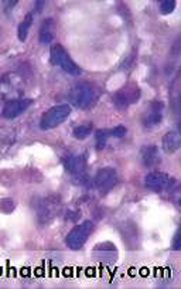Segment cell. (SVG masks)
<instances>
[{"instance_id": "7", "label": "cell", "mask_w": 181, "mask_h": 289, "mask_svg": "<svg viewBox=\"0 0 181 289\" xmlns=\"http://www.w3.org/2000/svg\"><path fill=\"white\" fill-rule=\"evenodd\" d=\"M23 94V89H22V80L16 74H9L6 77L2 80L0 83V95L3 98H10L12 100H18L16 97H20Z\"/></svg>"}, {"instance_id": "6", "label": "cell", "mask_w": 181, "mask_h": 289, "mask_svg": "<svg viewBox=\"0 0 181 289\" xmlns=\"http://www.w3.org/2000/svg\"><path fill=\"white\" fill-rule=\"evenodd\" d=\"M145 184L147 189L154 190V191H164V190L173 189L175 179L163 171H152L145 177Z\"/></svg>"}, {"instance_id": "22", "label": "cell", "mask_w": 181, "mask_h": 289, "mask_svg": "<svg viewBox=\"0 0 181 289\" xmlns=\"http://www.w3.org/2000/svg\"><path fill=\"white\" fill-rule=\"evenodd\" d=\"M41 6H44V2H37V3H35L37 12H41Z\"/></svg>"}, {"instance_id": "5", "label": "cell", "mask_w": 181, "mask_h": 289, "mask_svg": "<svg viewBox=\"0 0 181 289\" xmlns=\"http://www.w3.org/2000/svg\"><path fill=\"white\" fill-rule=\"evenodd\" d=\"M140 98V88L136 84H126L123 88L117 91L116 94L113 95V104L117 109H126L132 104H136Z\"/></svg>"}, {"instance_id": "20", "label": "cell", "mask_w": 181, "mask_h": 289, "mask_svg": "<svg viewBox=\"0 0 181 289\" xmlns=\"http://www.w3.org/2000/svg\"><path fill=\"white\" fill-rule=\"evenodd\" d=\"M111 133L112 138H123L126 135V128L125 126H116V128L111 129Z\"/></svg>"}, {"instance_id": "10", "label": "cell", "mask_w": 181, "mask_h": 289, "mask_svg": "<svg viewBox=\"0 0 181 289\" xmlns=\"http://www.w3.org/2000/svg\"><path fill=\"white\" fill-rule=\"evenodd\" d=\"M87 167V158L82 155H72L65 160V169L70 171L72 176H82Z\"/></svg>"}, {"instance_id": "19", "label": "cell", "mask_w": 181, "mask_h": 289, "mask_svg": "<svg viewBox=\"0 0 181 289\" xmlns=\"http://www.w3.org/2000/svg\"><path fill=\"white\" fill-rule=\"evenodd\" d=\"M158 9H160L162 14H170V13L174 12L175 2L174 0H163V2H160Z\"/></svg>"}, {"instance_id": "15", "label": "cell", "mask_w": 181, "mask_h": 289, "mask_svg": "<svg viewBox=\"0 0 181 289\" xmlns=\"http://www.w3.org/2000/svg\"><path fill=\"white\" fill-rule=\"evenodd\" d=\"M31 24H33V14L29 13V14H26V17H24L23 22L20 23V26H18V30H17L18 40H20L22 43L26 42V38H27V35H29Z\"/></svg>"}, {"instance_id": "3", "label": "cell", "mask_w": 181, "mask_h": 289, "mask_svg": "<svg viewBox=\"0 0 181 289\" xmlns=\"http://www.w3.org/2000/svg\"><path fill=\"white\" fill-rule=\"evenodd\" d=\"M71 106L68 104H61V105L53 106L51 109H48L40 119V128L43 130L53 129L55 126H58L64 122L65 119L70 117Z\"/></svg>"}, {"instance_id": "12", "label": "cell", "mask_w": 181, "mask_h": 289, "mask_svg": "<svg viewBox=\"0 0 181 289\" xmlns=\"http://www.w3.org/2000/svg\"><path fill=\"white\" fill-rule=\"evenodd\" d=\"M140 159L142 163L146 167H152V166L157 165L160 162V152H158L157 146H154V145L143 146L140 150Z\"/></svg>"}, {"instance_id": "13", "label": "cell", "mask_w": 181, "mask_h": 289, "mask_svg": "<svg viewBox=\"0 0 181 289\" xmlns=\"http://www.w3.org/2000/svg\"><path fill=\"white\" fill-rule=\"evenodd\" d=\"M162 146L166 153H174L181 148V136L178 132H169L163 136Z\"/></svg>"}, {"instance_id": "2", "label": "cell", "mask_w": 181, "mask_h": 289, "mask_svg": "<svg viewBox=\"0 0 181 289\" xmlns=\"http://www.w3.org/2000/svg\"><path fill=\"white\" fill-rule=\"evenodd\" d=\"M92 231H94V223L89 221V220L84 221L82 224L75 225V227L68 233L67 240H65L68 248L72 249V251L81 249V248L84 247V244H85L88 238H89V236L92 234Z\"/></svg>"}, {"instance_id": "18", "label": "cell", "mask_w": 181, "mask_h": 289, "mask_svg": "<svg viewBox=\"0 0 181 289\" xmlns=\"http://www.w3.org/2000/svg\"><path fill=\"white\" fill-rule=\"evenodd\" d=\"M112 133L111 129H100L96 132V145L98 148H104L106 145L108 139H111Z\"/></svg>"}, {"instance_id": "11", "label": "cell", "mask_w": 181, "mask_h": 289, "mask_svg": "<svg viewBox=\"0 0 181 289\" xmlns=\"http://www.w3.org/2000/svg\"><path fill=\"white\" fill-rule=\"evenodd\" d=\"M162 121H163V104L153 102L152 109L143 117V125L146 128H153L162 124Z\"/></svg>"}, {"instance_id": "21", "label": "cell", "mask_w": 181, "mask_h": 289, "mask_svg": "<svg viewBox=\"0 0 181 289\" xmlns=\"http://www.w3.org/2000/svg\"><path fill=\"white\" fill-rule=\"evenodd\" d=\"M173 249L174 251H180L181 244H180V233H177L174 237V241H173Z\"/></svg>"}, {"instance_id": "8", "label": "cell", "mask_w": 181, "mask_h": 289, "mask_svg": "<svg viewBox=\"0 0 181 289\" xmlns=\"http://www.w3.org/2000/svg\"><path fill=\"white\" fill-rule=\"evenodd\" d=\"M33 104V100L30 98H18V100H9L3 106L2 117L5 119H14L24 113L29 106Z\"/></svg>"}, {"instance_id": "17", "label": "cell", "mask_w": 181, "mask_h": 289, "mask_svg": "<svg viewBox=\"0 0 181 289\" xmlns=\"http://www.w3.org/2000/svg\"><path fill=\"white\" fill-rule=\"evenodd\" d=\"M91 132H92V125L87 124L76 126L72 133H74V138H76V139H85V138L91 135Z\"/></svg>"}, {"instance_id": "14", "label": "cell", "mask_w": 181, "mask_h": 289, "mask_svg": "<svg viewBox=\"0 0 181 289\" xmlns=\"http://www.w3.org/2000/svg\"><path fill=\"white\" fill-rule=\"evenodd\" d=\"M38 38H40L41 44H50V43L54 42L53 18H47L44 23L41 24Z\"/></svg>"}, {"instance_id": "1", "label": "cell", "mask_w": 181, "mask_h": 289, "mask_svg": "<svg viewBox=\"0 0 181 289\" xmlns=\"http://www.w3.org/2000/svg\"><path fill=\"white\" fill-rule=\"evenodd\" d=\"M99 89L91 83L76 84L70 92V102L79 109H89L98 102Z\"/></svg>"}, {"instance_id": "9", "label": "cell", "mask_w": 181, "mask_h": 289, "mask_svg": "<svg viewBox=\"0 0 181 289\" xmlns=\"http://www.w3.org/2000/svg\"><path fill=\"white\" fill-rule=\"evenodd\" d=\"M117 182V173L113 167H104L96 171L94 177V186L99 190L111 189Z\"/></svg>"}, {"instance_id": "4", "label": "cell", "mask_w": 181, "mask_h": 289, "mask_svg": "<svg viewBox=\"0 0 181 289\" xmlns=\"http://www.w3.org/2000/svg\"><path fill=\"white\" fill-rule=\"evenodd\" d=\"M50 54H51V61H53V64L61 67L67 74H70V75H81V68L74 63V60L71 59L70 55H68V53L65 51V48L63 47L61 44H54V46H51Z\"/></svg>"}, {"instance_id": "16", "label": "cell", "mask_w": 181, "mask_h": 289, "mask_svg": "<svg viewBox=\"0 0 181 289\" xmlns=\"http://www.w3.org/2000/svg\"><path fill=\"white\" fill-rule=\"evenodd\" d=\"M14 129H10V128H2L0 129V146H9L12 145L13 141H14Z\"/></svg>"}]
</instances>
